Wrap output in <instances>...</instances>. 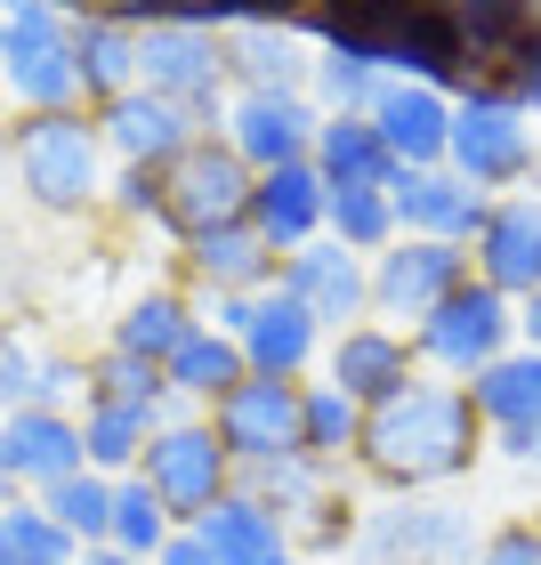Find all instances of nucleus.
Instances as JSON below:
<instances>
[{
    "mask_svg": "<svg viewBox=\"0 0 541 565\" xmlns=\"http://www.w3.org/2000/svg\"><path fill=\"white\" fill-rule=\"evenodd\" d=\"M485 420L460 380H412L404 396L372 404L364 413V445H356V469L389 493H421V484H445L477 460Z\"/></svg>",
    "mask_w": 541,
    "mask_h": 565,
    "instance_id": "obj_1",
    "label": "nucleus"
},
{
    "mask_svg": "<svg viewBox=\"0 0 541 565\" xmlns=\"http://www.w3.org/2000/svg\"><path fill=\"white\" fill-rule=\"evenodd\" d=\"M9 162L17 186L41 202L49 218H82L106 202V138H97V114H24L9 121Z\"/></svg>",
    "mask_w": 541,
    "mask_h": 565,
    "instance_id": "obj_2",
    "label": "nucleus"
},
{
    "mask_svg": "<svg viewBox=\"0 0 541 565\" xmlns=\"http://www.w3.org/2000/svg\"><path fill=\"white\" fill-rule=\"evenodd\" d=\"M138 89L187 106L219 138L226 97H235V82H226V24L219 17H146L138 24Z\"/></svg>",
    "mask_w": 541,
    "mask_h": 565,
    "instance_id": "obj_3",
    "label": "nucleus"
},
{
    "mask_svg": "<svg viewBox=\"0 0 541 565\" xmlns=\"http://www.w3.org/2000/svg\"><path fill=\"white\" fill-rule=\"evenodd\" d=\"M0 89L24 114H73L82 106V73H73V9L17 0L0 9Z\"/></svg>",
    "mask_w": 541,
    "mask_h": 565,
    "instance_id": "obj_4",
    "label": "nucleus"
},
{
    "mask_svg": "<svg viewBox=\"0 0 541 565\" xmlns=\"http://www.w3.org/2000/svg\"><path fill=\"white\" fill-rule=\"evenodd\" d=\"M533 162H541V153H533V121L477 73V82L453 97V146H445V170H453L469 194L494 202V186H518V178H533Z\"/></svg>",
    "mask_w": 541,
    "mask_h": 565,
    "instance_id": "obj_5",
    "label": "nucleus"
},
{
    "mask_svg": "<svg viewBox=\"0 0 541 565\" xmlns=\"http://www.w3.org/2000/svg\"><path fill=\"white\" fill-rule=\"evenodd\" d=\"M138 477L153 484V501L170 509V525H202L226 493H235V460H226V445L211 436V420H202V413L153 428Z\"/></svg>",
    "mask_w": 541,
    "mask_h": 565,
    "instance_id": "obj_6",
    "label": "nucleus"
},
{
    "mask_svg": "<svg viewBox=\"0 0 541 565\" xmlns=\"http://www.w3.org/2000/svg\"><path fill=\"white\" fill-rule=\"evenodd\" d=\"M509 348H518V307H509L501 291H485L477 275L460 282V291L436 307L421 331H412V355H421V364H436L445 380H460V388H469L485 364H501Z\"/></svg>",
    "mask_w": 541,
    "mask_h": 565,
    "instance_id": "obj_7",
    "label": "nucleus"
},
{
    "mask_svg": "<svg viewBox=\"0 0 541 565\" xmlns=\"http://www.w3.org/2000/svg\"><path fill=\"white\" fill-rule=\"evenodd\" d=\"M202 420H211V436L226 445L235 469L291 460V452H307V380H235Z\"/></svg>",
    "mask_w": 541,
    "mask_h": 565,
    "instance_id": "obj_8",
    "label": "nucleus"
},
{
    "mask_svg": "<svg viewBox=\"0 0 541 565\" xmlns=\"http://www.w3.org/2000/svg\"><path fill=\"white\" fill-rule=\"evenodd\" d=\"M251 186H259V178L235 162V146H226V138H202V146H187V153L162 170V226H170L178 243L219 235V226H243V218H251Z\"/></svg>",
    "mask_w": 541,
    "mask_h": 565,
    "instance_id": "obj_9",
    "label": "nucleus"
},
{
    "mask_svg": "<svg viewBox=\"0 0 541 565\" xmlns=\"http://www.w3.org/2000/svg\"><path fill=\"white\" fill-rule=\"evenodd\" d=\"M460 282H469V250L396 235V243L372 259V323H389V331H421L436 307L460 291Z\"/></svg>",
    "mask_w": 541,
    "mask_h": 565,
    "instance_id": "obj_10",
    "label": "nucleus"
},
{
    "mask_svg": "<svg viewBox=\"0 0 541 565\" xmlns=\"http://www.w3.org/2000/svg\"><path fill=\"white\" fill-rule=\"evenodd\" d=\"M372 17H380V82H412L436 97H460L477 82L453 9H372Z\"/></svg>",
    "mask_w": 541,
    "mask_h": 565,
    "instance_id": "obj_11",
    "label": "nucleus"
},
{
    "mask_svg": "<svg viewBox=\"0 0 541 565\" xmlns=\"http://www.w3.org/2000/svg\"><path fill=\"white\" fill-rule=\"evenodd\" d=\"M275 291L299 299L307 316L331 331V340H340V331H356V323H372V259L340 250L331 235L307 243V250H291V259H283V275H275Z\"/></svg>",
    "mask_w": 541,
    "mask_h": 565,
    "instance_id": "obj_12",
    "label": "nucleus"
},
{
    "mask_svg": "<svg viewBox=\"0 0 541 565\" xmlns=\"http://www.w3.org/2000/svg\"><path fill=\"white\" fill-rule=\"evenodd\" d=\"M316 130H323V114L307 97H226V121H219V138L235 146V162L251 178L316 162Z\"/></svg>",
    "mask_w": 541,
    "mask_h": 565,
    "instance_id": "obj_13",
    "label": "nucleus"
},
{
    "mask_svg": "<svg viewBox=\"0 0 541 565\" xmlns=\"http://www.w3.org/2000/svg\"><path fill=\"white\" fill-rule=\"evenodd\" d=\"M97 138H106V162L114 170H170L178 153L202 146L211 130H202L187 106H170V97L130 89V97H114V106H97Z\"/></svg>",
    "mask_w": 541,
    "mask_h": 565,
    "instance_id": "obj_14",
    "label": "nucleus"
},
{
    "mask_svg": "<svg viewBox=\"0 0 541 565\" xmlns=\"http://www.w3.org/2000/svg\"><path fill=\"white\" fill-rule=\"evenodd\" d=\"M469 275L509 307L541 291V194H494V218L469 243Z\"/></svg>",
    "mask_w": 541,
    "mask_h": 565,
    "instance_id": "obj_15",
    "label": "nucleus"
},
{
    "mask_svg": "<svg viewBox=\"0 0 541 565\" xmlns=\"http://www.w3.org/2000/svg\"><path fill=\"white\" fill-rule=\"evenodd\" d=\"M389 211H396V235H412V243H453V250H469V243L485 235V218H494V202L469 194L453 170H396Z\"/></svg>",
    "mask_w": 541,
    "mask_h": 565,
    "instance_id": "obj_16",
    "label": "nucleus"
},
{
    "mask_svg": "<svg viewBox=\"0 0 541 565\" xmlns=\"http://www.w3.org/2000/svg\"><path fill=\"white\" fill-rule=\"evenodd\" d=\"M323 380L340 396H356L372 413V404L404 396L412 380H421V355H412V331H389V323H356L340 340L323 348Z\"/></svg>",
    "mask_w": 541,
    "mask_h": 565,
    "instance_id": "obj_17",
    "label": "nucleus"
},
{
    "mask_svg": "<svg viewBox=\"0 0 541 565\" xmlns=\"http://www.w3.org/2000/svg\"><path fill=\"white\" fill-rule=\"evenodd\" d=\"M226 82H235V97H307L316 57L291 41V17H235L226 24Z\"/></svg>",
    "mask_w": 541,
    "mask_h": 565,
    "instance_id": "obj_18",
    "label": "nucleus"
},
{
    "mask_svg": "<svg viewBox=\"0 0 541 565\" xmlns=\"http://www.w3.org/2000/svg\"><path fill=\"white\" fill-rule=\"evenodd\" d=\"M82 477V413H9L0 428V493H49Z\"/></svg>",
    "mask_w": 541,
    "mask_h": 565,
    "instance_id": "obj_19",
    "label": "nucleus"
},
{
    "mask_svg": "<svg viewBox=\"0 0 541 565\" xmlns=\"http://www.w3.org/2000/svg\"><path fill=\"white\" fill-rule=\"evenodd\" d=\"M138 9H73V73L89 114L138 89Z\"/></svg>",
    "mask_w": 541,
    "mask_h": 565,
    "instance_id": "obj_20",
    "label": "nucleus"
},
{
    "mask_svg": "<svg viewBox=\"0 0 541 565\" xmlns=\"http://www.w3.org/2000/svg\"><path fill=\"white\" fill-rule=\"evenodd\" d=\"M178 267H187V282H194L202 299H267L275 275H283V259L251 235V218L243 226H219V235L178 243Z\"/></svg>",
    "mask_w": 541,
    "mask_h": 565,
    "instance_id": "obj_21",
    "label": "nucleus"
},
{
    "mask_svg": "<svg viewBox=\"0 0 541 565\" xmlns=\"http://www.w3.org/2000/svg\"><path fill=\"white\" fill-rule=\"evenodd\" d=\"M323 170L316 162H291V170H267L259 186H251V235H259L275 259H291V250L323 243Z\"/></svg>",
    "mask_w": 541,
    "mask_h": 565,
    "instance_id": "obj_22",
    "label": "nucleus"
},
{
    "mask_svg": "<svg viewBox=\"0 0 541 565\" xmlns=\"http://www.w3.org/2000/svg\"><path fill=\"white\" fill-rule=\"evenodd\" d=\"M372 130H380V146L396 153V170H445V146H453V97L412 89V82H380V97H372Z\"/></svg>",
    "mask_w": 541,
    "mask_h": 565,
    "instance_id": "obj_23",
    "label": "nucleus"
},
{
    "mask_svg": "<svg viewBox=\"0 0 541 565\" xmlns=\"http://www.w3.org/2000/svg\"><path fill=\"white\" fill-rule=\"evenodd\" d=\"M316 355H323V323L299 299H283V291L251 299V331H243V372L251 380H299Z\"/></svg>",
    "mask_w": 541,
    "mask_h": 565,
    "instance_id": "obj_24",
    "label": "nucleus"
},
{
    "mask_svg": "<svg viewBox=\"0 0 541 565\" xmlns=\"http://www.w3.org/2000/svg\"><path fill=\"white\" fill-rule=\"evenodd\" d=\"M364 542L389 557V565H453L477 550L469 518H453V509H380L364 525Z\"/></svg>",
    "mask_w": 541,
    "mask_h": 565,
    "instance_id": "obj_25",
    "label": "nucleus"
},
{
    "mask_svg": "<svg viewBox=\"0 0 541 565\" xmlns=\"http://www.w3.org/2000/svg\"><path fill=\"white\" fill-rule=\"evenodd\" d=\"M194 533H202V550H211L219 565H275V557H291V525H283L267 501H251V493H226Z\"/></svg>",
    "mask_w": 541,
    "mask_h": 565,
    "instance_id": "obj_26",
    "label": "nucleus"
},
{
    "mask_svg": "<svg viewBox=\"0 0 541 565\" xmlns=\"http://www.w3.org/2000/svg\"><path fill=\"white\" fill-rule=\"evenodd\" d=\"M235 493L251 501H267L283 525H299V518H316L323 501H340V469L316 452H291V460H259V469H235Z\"/></svg>",
    "mask_w": 541,
    "mask_h": 565,
    "instance_id": "obj_27",
    "label": "nucleus"
},
{
    "mask_svg": "<svg viewBox=\"0 0 541 565\" xmlns=\"http://www.w3.org/2000/svg\"><path fill=\"white\" fill-rule=\"evenodd\" d=\"M316 170H323V186H380V194L396 186V153L380 146L372 114H323V130H316Z\"/></svg>",
    "mask_w": 541,
    "mask_h": 565,
    "instance_id": "obj_28",
    "label": "nucleus"
},
{
    "mask_svg": "<svg viewBox=\"0 0 541 565\" xmlns=\"http://www.w3.org/2000/svg\"><path fill=\"white\" fill-rule=\"evenodd\" d=\"M194 323H202V316H194L187 291H138V299L114 316V340H106V348L138 355V364H170V355L194 340Z\"/></svg>",
    "mask_w": 541,
    "mask_h": 565,
    "instance_id": "obj_29",
    "label": "nucleus"
},
{
    "mask_svg": "<svg viewBox=\"0 0 541 565\" xmlns=\"http://www.w3.org/2000/svg\"><path fill=\"white\" fill-rule=\"evenodd\" d=\"M469 404H477V420L509 436V428H533L541 420V355L533 348H509L501 364H485L469 380Z\"/></svg>",
    "mask_w": 541,
    "mask_h": 565,
    "instance_id": "obj_30",
    "label": "nucleus"
},
{
    "mask_svg": "<svg viewBox=\"0 0 541 565\" xmlns=\"http://www.w3.org/2000/svg\"><path fill=\"white\" fill-rule=\"evenodd\" d=\"M235 380H251V372H243V348L219 340L211 323H194V340L162 364V388H170L178 404H194V413H211V404L235 388Z\"/></svg>",
    "mask_w": 541,
    "mask_h": 565,
    "instance_id": "obj_31",
    "label": "nucleus"
},
{
    "mask_svg": "<svg viewBox=\"0 0 541 565\" xmlns=\"http://www.w3.org/2000/svg\"><path fill=\"white\" fill-rule=\"evenodd\" d=\"M153 413H130V404H82V469H97V477H138V460H146V445H153Z\"/></svg>",
    "mask_w": 541,
    "mask_h": 565,
    "instance_id": "obj_32",
    "label": "nucleus"
},
{
    "mask_svg": "<svg viewBox=\"0 0 541 565\" xmlns=\"http://www.w3.org/2000/svg\"><path fill=\"white\" fill-rule=\"evenodd\" d=\"M89 404H130V413H153V420H194V404H178L170 388H162V364H138V355H121V348H106L89 364Z\"/></svg>",
    "mask_w": 541,
    "mask_h": 565,
    "instance_id": "obj_33",
    "label": "nucleus"
},
{
    "mask_svg": "<svg viewBox=\"0 0 541 565\" xmlns=\"http://www.w3.org/2000/svg\"><path fill=\"white\" fill-rule=\"evenodd\" d=\"M323 235L356 250V259H380V250L396 243V211H389V194L380 186H331L323 202Z\"/></svg>",
    "mask_w": 541,
    "mask_h": 565,
    "instance_id": "obj_34",
    "label": "nucleus"
},
{
    "mask_svg": "<svg viewBox=\"0 0 541 565\" xmlns=\"http://www.w3.org/2000/svg\"><path fill=\"white\" fill-rule=\"evenodd\" d=\"M49 518H57L82 550H106L114 542V477H97V469H82V477H65V484H49V493H33Z\"/></svg>",
    "mask_w": 541,
    "mask_h": 565,
    "instance_id": "obj_35",
    "label": "nucleus"
},
{
    "mask_svg": "<svg viewBox=\"0 0 541 565\" xmlns=\"http://www.w3.org/2000/svg\"><path fill=\"white\" fill-rule=\"evenodd\" d=\"M0 542H9L17 565H82V542H73L33 493H9V509H0Z\"/></svg>",
    "mask_w": 541,
    "mask_h": 565,
    "instance_id": "obj_36",
    "label": "nucleus"
},
{
    "mask_svg": "<svg viewBox=\"0 0 541 565\" xmlns=\"http://www.w3.org/2000/svg\"><path fill=\"white\" fill-rule=\"evenodd\" d=\"M170 533H178V525H170V509L153 501V484H146V477H121V484H114V542H106V550H121L130 565H153Z\"/></svg>",
    "mask_w": 541,
    "mask_h": 565,
    "instance_id": "obj_37",
    "label": "nucleus"
},
{
    "mask_svg": "<svg viewBox=\"0 0 541 565\" xmlns=\"http://www.w3.org/2000/svg\"><path fill=\"white\" fill-rule=\"evenodd\" d=\"M356 445H364V404L340 396L331 380H307V452L316 460H356Z\"/></svg>",
    "mask_w": 541,
    "mask_h": 565,
    "instance_id": "obj_38",
    "label": "nucleus"
},
{
    "mask_svg": "<svg viewBox=\"0 0 541 565\" xmlns=\"http://www.w3.org/2000/svg\"><path fill=\"white\" fill-rule=\"evenodd\" d=\"M372 97H380V73L364 57H323L316 49V82H307L316 114H372Z\"/></svg>",
    "mask_w": 541,
    "mask_h": 565,
    "instance_id": "obj_39",
    "label": "nucleus"
},
{
    "mask_svg": "<svg viewBox=\"0 0 541 565\" xmlns=\"http://www.w3.org/2000/svg\"><path fill=\"white\" fill-rule=\"evenodd\" d=\"M485 82H494V89H501L518 114H541V17H533V33L518 41V57H509V65H494Z\"/></svg>",
    "mask_w": 541,
    "mask_h": 565,
    "instance_id": "obj_40",
    "label": "nucleus"
},
{
    "mask_svg": "<svg viewBox=\"0 0 541 565\" xmlns=\"http://www.w3.org/2000/svg\"><path fill=\"white\" fill-rule=\"evenodd\" d=\"M356 533H364V525H356V501L340 493V501H323L316 518H299V525H291V550H340V557H348V550H356Z\"/></svg>",
    "mask_w": 541,
    "mask_h": 565,
    "instance_id": "obj_41",
    "label": "nucleus"
},
{
    "mask_svg": "<svg viewBox=\"0 0 541 565\" xmlns=\"http://www.w3.org/2000/svg\"><path fill=\"white\" fill-rule=\"evenodd\" d=\"M41 404V355L9 331V348H0V413H33Z\"/></svg>",
    "mask_w": 541,
    "mask_h": 565,
    "instance_id": "obj_42",
    "label": "nucleus"
},
{
    "mask_svg": "<svg viewBox=\"0 0 541 565\" xmlns=\"http://www.w3.org/2000/svg\"><path fill=\"white\" fill-rule=\"evenodd\" d=\"M106 202H114V218H153L162 226V170H114Z\"/></svg>",
    "mask_w": 541,
    "mask_h": 565,
    "instance_id": "obj_43",
    "label": "nucleus"
},
{
    "mask_svg": "<svg viewBox=\"0 0 541 565\" xmlns=\"http://www.w3.org/2000/svg\"><path fill=\"white\" fill-rule=\"evenodd\" d=\"M73 396L89 404V364H73V355H41V404H33V413H73Z\"/></svg>",
    "mask_w": 541,
    "mask_h": 565,
    "instance_id": "obj_44",
    "label": "nucleus"
},
{
    "mask_svg": "<svg viewBox=\"0 0 541 565\" xmlns=\"http://www.w3.org/2000/svg\"><path fill=\"white\" fill-rule=\"evenodd\" d=\"M477 565H541V525H501V533H485L477 542Z\"/></svg>",
    "mask_w": 541,
    "mask_h": 565,
    "instance_id": "obj_45",
    "label": "nucleus"
},
{
    "mask_svg": "<svg viewBox=\"0 0 541 565\" xmlns=\"http://www.w3.org/2000/svg\"><path fill=\"white\" fill-rule=\"evenodd\" d=\"M153 565H219V557L202 550V533H194V525H178L170 542H162V557H153Z\"/></svg>",
    "mask_w": 541,
    "mask_h": 565,
    "instance_id": "obj_46",
    "label": "nucleus"
},
{
    "mask_svg": "<svg viewBox=\"0 0 541 565\" xmlns=\"http://www.w3.org/2000/svg\"><path fill=\"white\" fill-rule=\"evenodd\" d=\"M501 452H509V460H526V469H541V420H533V428H509V436H501Z\"/></svg>",
    "mask_w": 541,
    "mask_h": 565,
    "instance_id": "obj_47",
    "label": "nucleus"
},
{
    "mask_svg": "<svg viewBox=\"0 0 541 565\" xmlns=\"http://www.w3.org/2000/svg\"><path fill=\"white\" fill-rule=\"evenodd\" d=\"M518 340L541 355V291H533V299H518Z\"/></svg>",
    "mask_w": 541,
    "mask_h": 565,
    "instance_id": "obj_48",
    "label": "nucleus"
},
{
    "mask_svg": "<svg viewBox=\"0 0 541 565\" xmlns=\"http://www.w3.org/2000/svg\"><path fill=\"white\" fill-rule=\"evenodd\" d=\"M82 565H130L121 550H82Z\"/></svg>",
    "mask_w": 541,
    "mask_h": 565,
    "instance_id": "obj_49",
    "label": "nucleus"
},
{
    "mask_svg": "<svg viewBox=\"0 0 541 565\" xmlns=\"http://www.w3.org/2000/svg\"><path fill=\"white\" fill-rule=\"evenodd\" d=\"M275 565H307V557H299V550H291V557H275Z\"/></svg>",
    "mask_w": 541,
    "mask_h": 565,
    "instance_id": "obj_50",
    "label": "nucleus"
},
{
    "mask_svg": "<svg viewBox=\"0 0 541 565\" xmlns=\"http://www.w3.org/2000/svg\"><path fill=\"white\" fill-rule=\"evenodd\" d=\"M0 565H17V557H9V542H0Z\"/></svg>",
    "mask_w": 541,
    "mask_h": 565,
    "instance_id": "obj_51",
    "label": "nucleus"
},
{
    "mask_svg": "<svg viewBox=\"0 0 541 565\" xmlns=\"http://www.w3.org/2000/svg\"><path fill=\"white\" fill-rule=\"evenodd\" d=\"M0 348H9V323H0Z\"/></svg>",
    "mask_w": 541,
    "mask_h": 565,
    "instance_id": "obj_52",
    "label": "nucleus"
},
{
    "mask_svg": "<svg viewBox=\"0 0 541 565\" xmlns=\"http://www.w3.org/2000/svg\"><path fill=\"white\" fill-rule=\"evenodd\" d=\"M0 428H9V413H0Z\"/></svg>",
    "mask_w": 541,
    "mask_h": 565,
    "instance_id": "obj_53",
    "label": "nucleus"
},
{
    "mask_svg": "<svg viewBox=\"0 0 541 565\" xmlns=\"http://www.w3.org/2000/svg\"><path fill=\"white\" fill-rule=\"evenodd\" d=\"M0 509H9V493H0Z\"/></svg>",
    "mask_w": 541,
    "mask_h": 565,
    "instance_id": "obj_54",
    "label": "nucleus"
},
{
    "mask_svg": "<svg viewBox=\"0 0 541 565\" xmlns=\"http://www.w3.org/2000/svg\"><path fill=\"white\" fill-rule=\"evenodd\" d=\"M533 194H541V186H533Z\"/></svg>",
    "mask_w": 541,
    "mask_h": 565,
    "instance_id": "obj_55",
    "label": "nucleus"
}]
</instances>
